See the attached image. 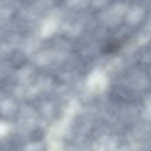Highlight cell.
Wrapping results in <instances>:
<instances>
[{"label": "cell", "instance_id": "6da1fadb", "mask_svg": "<svg viewBox=\"0 0 151 151\" xmlns=\"http://www.w3.org/2000/svg\"><path fill=\"white\" fill-rule=\"evenodd\" d=\"M89 81L90 86L95 91H101L104 88L105 84L104 78L100 74H94Z\"/></svg>", "mask_w": 151, "mask_h": 151}, {"label": "cell", "instance_id": "7a4b0ae2", "mask_svg": "<svg viewBox=\"0 0 151 151\" xmlns=\"http://www.w3.org/2000/svg\"><path fill=\"white\" fill-rule=\"evenodd\" d=\"M119 45L118 41L113 40L106 44L103 47L102 50L103 52L106 53H112L118 49Z\"/></svg>", "mask_w": 151, "mask_h": 151}, {"label": "cell", "instance_id": "3957f363", "mask_svg": "<svg viewBox=\"0 0 151 151\" xmlns=\"http://www.w3.org/2000/svg\"><path fill=\"white\" fill-rule=\"evenodd\" d=\"M44 137V133L40 129H37L32 131L30 135L31 140L34 142L41 141Z\"/></svg>", "mask_w": 151, "mask_h": 151}]
</instances>
